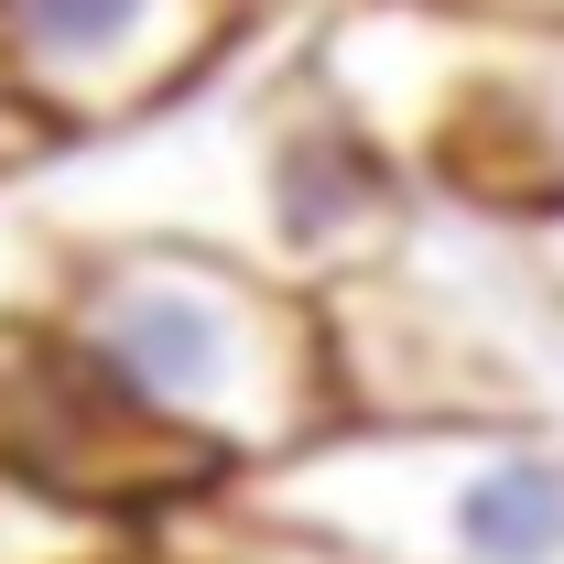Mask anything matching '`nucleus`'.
Wrapping results in <instances>:
<instances>
[{
    "label": "nucleus",
    "instance_id": "8",
    "mask_svg": "<svg viewBox=\"0 0 564 564\" xmlns=\"http://www.w3.org/2000/svg\"><path fill=\"white\" fill-rule=\"evenodd\" d=\"M131 564H207V554H196V543H185V554H174V543H141Z\"/></svg>",
    "mask_w": 564,
    "mask_h": 564
},
{
    "label": "nucleus",
    "instance_id": "2",
    "mask_svg": "<svg viewBox=\"0 0 564 564\" xmlns=\"http://www.w3.org/2000/svg\"><path fill=\"white\" fill-rule=\"evenodd\" d=\"M228 499L337 564H564V434L510 413L337 423Z\"/></svg>",
    "mask_w": 564,
    "mask_h": 564
},
{
    "label": "nucleus",
    "instance_id": "6",
    "mask_svg": "<svg viewBox=\"0 0 564 564\" xmlns=\"http://www.w3.org/2000/svg\"><path fill=\"white\" fill-rule=\"evenodd\" d=\"M532 261H543V282H554V304H564V207L532 217Z\"/></svg>",
    "mask_w": 564,
    "mask_h": 564
},
{
    "label": "nucleus",
    "instance_id": "7",
    "mask_svg": "<svg viewBox=\"0 0 564 564\" xmlns=\"http://www.w3.org/2000/svg\"><path fill=\"white\" fill-rule=\"evenodd\" d=\"M22 163H44V152H33V131H22V120H11V109H0V185H11V174H22Z\"/></svg>",
    "mask_w": 564,
    "mask_h": 564
},
{
    "label": "nucleus",
    "instance_id": "5",
    "mask_svg": "<svg viewBox=\"0 0 564 564\" xmlns=\"http://www.w3.org/2000/svg\"><path fill=\"white\" fill-rule=\"evenodd\" d=\"M196 532H207V543H196L207 564H337V554H315V543H282V532H261V521H250L239 499L196 510Z\"/></svg>",
    "mask_w": 564,
    "mask_h": 564
},
{
    "label": "nucleus",
    "instance_id": "3",
    "mask_svg": "<svg viewBox=\"0 0 564 564\" xmlns=\"http://www.w3.org/2000/svg\"><path fill=\"white\" fill-rule=\"evenodd\" d=\"M250 0H0V109L33 152L174 120L239 55Z\"/></svg>",
    "mask_w": 564,
    "mask_h": 564
},
{
    "label": "nucleus",
    "instance_id": "4",
    "mask_svg": "<svg viewBox=\"0 0 564 564\" xmlns=\"http://www.w3.org/2000/svg\"><path fill=\"white\" fill-rule=\"evenodd\" d=\"M141 543H163V532H131V521L44 489V478H22L0 456V564H131Z\"/></svg>",
    "mask_w": 564,
    "mask_h": 564
},
{
    "label": "nucleus",
    "instance_id": "1",
    "mask_svg": "<svg viewBox=\"0 0 564 564\" xmlns=\"http://www.w3.org/2000/svg\"><path fill=\"white\" fill-rule=\"evenodd\" d=\"M44 337L76 380H98L228 489L293 467L348 423L326 293L217 239H76Z\"/></svg>",
    "mask_w": 564,
    "mask_h": 564
}]
</instances>
